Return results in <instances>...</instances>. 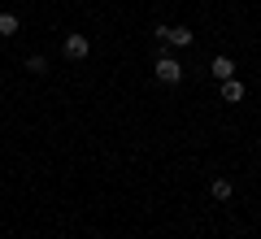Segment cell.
Masks as SVG:
<instances>
[{
    "label": "cell",
    "mask_w": 261,
    "mask_h": 239,
    "mask_svg": "<svg viewBox=\"0 0 261 239\" xmlns=\"http://www.w3.org/2000/svg\"><path fill=\"white\" fill-rule=\"evenodd\" d=\"M192 31H187V26H157V44L161 48H187V44H192Z\"/></svg>",
    "instance_id": "2"
},
{
    "label": "cell",
    "mask_w": 261,
    "mask_h": 239,
    "mask_svg": "<svg viewBox=\"0 0 261 239\" xmlns=\"http://www.w3.org/2000/svg\"><path fill=\"white\" fill-rule=\"evenodd\" d=\"M87 52H92V39L87 35H65V57L70 61H83Z\"/></svg>",
    "instance_id": "3"
},
{
    "label": "cell",
    "mask_w": 261,
    "mask_h": 239,
    "mask_svg": "<svg viewBox=\"0 0 261 239\" xmlns=\"http://www.w3.org/2000/svg\"><path fill=\"white\" fill-rule=\"evenodd\" d=\"M209 70H214V78H222V83H226V78H235V61H231V57H214Z\"/></svg>",
    "instance_id": "4"
},
{
    "label": "cell",
    "mask_w": 261,
    "mask_h": 239,
    "mask_svg": "<svg viewBox=\"0 0 261 239\" xmlns=\"http://www.w3.org/2000/svg\"><path fill=\"white\" fill-rule=\"evenodd\" d=\"M18 13H0V35H18Z\"/></svg>",
    "instance_id": "7"
},
{
    "label": "cell",
    "mask_w": 261,
    "mask_h": 239,
    "mask_svg": "<svg viewBox=\"0 0 261 239\" xmlns=\"http://www.w3.org/2000/svg\"><path fill=\"white\" fill-rule=\"evenodd\" d=\"M222 100L226 104H240L244 100V83H240V78H226V83H222Z\"/></svg>",
    "instance_id": "5"
},
{
    "label": "cell",
    "mask_w": 261,
    "mask_h": 239,
    "mask_svg": "<svg viewBox=\"0 0 261 239\" xmlns=\"http://www.w3.org/2000/svg\"><path fill=\"white\" fill-rule=\"evenodd\" d=\"M27 70H31V74H48V57H39V52L27 57Z\"/></svg>",
    "instance_id": "8"
},
{
    "label": "cell",
    "mask_w": 261,
    "mask_h": 239,
    "mask_svg": "<svg viewBox=\"0 0 261 239\" xmlns=\"http://www.w3.org/2000/svg\"><path fill=\"white\" fill-rule=\"evenodd\" d=\"M209 192H214V200H231V196H235V183H231V178H214Z\"/></svg>",
    "instance_id": "6"
},
{
    "label": "cell",
    "mask_w": 261,
    "mask_h": 239,
    "mask_svg": "<svg viewBox=\"0 0 261 239\" xmlns=\"http://www.w3.org/2000/svg\"><path fill=\"white\" fill-rule=\"evenodd\" d=\"M152 74H157V83H166V87H178V83H183V65H178L174 57H166V52L157 57V65H152Z\"/></svg>",
    "instance_id": "1"
}]
</instances>
